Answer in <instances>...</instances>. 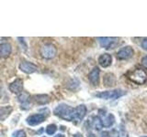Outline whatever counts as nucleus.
Returning <instances> with one entry per match:
<instances>
[{
  "label": "nucleus",
  "mask_w": 147,
  "mask_h": 137,
  "mask_svg": "<svg viewBox=\"0 0 147 137\" xmlns=\"http://www.w3.org/2000/svg\"><path fill=\"white\" fill-rule=\"evenodd\" d=\"M126 93H127L126 90L116 89L112 90H105V91H101V92H98L95 94V96L103 100H117L119 97H122V96L126 95Z\"/></svg>",
  "instance_id": "obj_2"
},
{
  "label": "nucleus",
  "mask_w": 147,
  "mask_h": 137,
  "mask_svg": "<svg viewBox=\"0 0 147 137\" xmlns=\"http://www.w3.org/2000/svg\"><path fill=\"white\" fill-rule=\"evenodd\" d=\"M42 137H46V136H42Z\"/></svg>",
  "instance_id": "obj_29"
},
{
  "label": "nucleus",
  "mask_w": 147,
  "mask_h": 137,
  "mask_svg": "<svg viewBox=\"0 0 147 137\" xmlns=\"http://www.w3.org/2000/svg\"><path fill=\"white\" fill-rule=\"evenodd\" d=\"M3 92H4V89H3V82H2L1 80H0V98L2 97Z\"/></svg>",
  "instance_id": "obj_25"
},
{
  "label": "nucleus",
  "mask_w": 147,
  "mask_h": 137,
  "mask_svg": "<svg viewBox=\"0 0 147 137\" xmlns=\"http://www.w3.org/2000/svg\"><path fill=\"white\" fill-rule=\"evenodd\" d=\"M54 137H65L63 134H56Z\"/></svg>",
  "instance_id": "obj_27"
},
{
  "label": "nucleus",
  "mask_w": 147,
  "mask_h": 137,
  "mask_svg": "<svg viewBox=\"0 0 147 137\" xmlns=\"http://www.w3.org/2000/svg\"><path fill=\"white\" fill-rule=\"evenodd\" d=\"M98 63H99V65L103 68L109 67L112 63L111 55L109 54V53H104L102 55H100L99 58H98Z\"/></svg>",
  "instance_id": "obj_14"
},
{
  "label": "nucleus",
  "mask_w": 147,
  "mask_h": 137,
  "mask_svg": "<svg viewBox=\"0 0 147 137\" xmlns=\"http://www.w3.org/2000/svg\"><path fill=\"white\" fill-rule=\"evenodd\" d=\"M11 52H12V47L9 43L5 42L0 44V59H6L9 57Z\"/></svg>",
  "instance_id": "obj_13"
},
{
  "label": "nucleus",
  "mask_w": 147,
  "mask_h": 137,
  "mask_svg": "<svg viewBox=\"0 0 147 137\" xmlns=\"http://www.w3.org/2000/svg\"><path fill=\"white\" fill-rule=\"evenodd\" d=\"M128 78L130 79V80H131L132 82H134L136 84H144V82L147 80V75L144 72V70H140V68H137V70H134L131 71L129 73Z\"/></svg>",
  "instance_id": "obj_3"
},
{
  "label": "nucleus",
  "mask_w": 147,
  "mask_h": 137,
  "mask_svg": "<svg viewBox=\"0 0 147 137\" xmlns=\"http://www.w3.org/2000/svg\"><path fill=\"white\" fill-rule=\"evenodd\" d=\"M99 137H111V135H110V132L107 131H103V132H101Z\"/></svg>",
  "instance_id": "obj_23"
},
{
  "label": "nucleus",
  "mask_w": 147,
  "mask_h": 137,
  "mask_svg": "<svg viewBox=\"0 0 147 137\" xmlns=\"http://www.w3.org/2000/svg\"><path fill=\"white\" fill-rule=\"evenodd\" d=\"M48 115L45 113H35V114H31L29 117L26 119V122L29 124L30 126H36L39 125L40 123H42L46 117Z\"/></svg>",
  "instance_id": "obj_5"
},
{
  "label": "nucleus",
  "mask_w": 147,
  "mask_h": 137,
  "mask_svg": "<svg viewBox=\"0 0 147 137\" xmlns=\"http://www.w3.org/2000/svg\"><path fill=\"white\" fill-rule=\"evenodd\" d=\"M142 137H147V136H142Z\"/></svg>",
  "instance_id": "obj_28"
},
{
  "label": "nucleus",
  "mask_w": 147,
  "mask_h": 137,
  "mask_svg": "<svg viewBox=\"0 0 147 137\" xmlns=\"http://www.w3.org/2000/svg\"><path fill=\"white\" fill-rule=\"evenodd\" d=\"M87 137H96V135L94 134H92V132H89L88 135H87Z\"/></svg>",
  "instance_id": "obj_26"
},
{
  "label": "nucleus",
  "mask_w": 147,
  "mask_h": 137,
  "mask_svg": "<svg viewBox=\"0 0 147 137\" xmlns=\"http://www.w3.org/2000/svg\"><path fill=\"white\" fill-rule=\"evenodd\" d=\"M103 83L105 86H113L116 83V79H115V76L112 73H107L104 76L103 79Z\"/></svg>",
  "instance_id": "obj_19"
},
{
  "label": "nucleus",
  "mask_w": 147,
  "mask_h": 137,
  "mask_svg": "<svg viewBox=\"0 0 147 137\" xmlns=\"http://www.w3.org/2000/svg\"><path fill=\"white\" fill-rule=\"evenodd\" d=\"M103 115V114H102ZM101 121H102L103 127H111L115 123V116L112 113H109L107 115H103L102 118L100 117Z\"/></svg>",
  "instance_id": "obj_16"
},
{
  "label": "nucleus",
  "mask_w": 147,
  "mask_h": 137,
  "mask_svg": "<svg viewBox=\"0 0 147 137\" xmlns=\"http://www.w3.org/2000/svg\"><path fill=\"white\" fill-rule=\"evenodd\" d=\"M56 131H57V126H56V124H54V123L49 124L47 127H46V129H45L46 134H47L48 135H53V134H54L55 132H56Z\"/></svg>",
  "instance_id": "obj_20"
},
{
  "label": "nucleus",
  "mask_w": 147,
  "mask_h": 137,
  "mask_svg": "<svg viewBox=\"0 0 147 137\" xmlns=\"http://www.w3.org/2000/svg\"><path fill=\"white\" fill-rule=\"evenodd\" d=\"M18 68L22 71L26 73V74H32V73L36 72L38 70V67H37L34 63L27 61H22L20 65H18Z\"/></svg>",
  "instance_id": "obj_6"
},
{
  "label": "nucleus",
  "mask_w": 147,
  "mask_h": 137,
  "mask_svg": "<svg viewBox=\"0 0 147 137\" xmlns=\"http://www.w3.org/2000/svg\"><path fill=\"white\" fill-rule=\"evenodd\" d=\"M12 112H13V108L10 105H6V106L0 107V122L6 120L10 115Z\"/></svg>",
  "instance_id": "obj_17"
},
{
  "label": "nucleus",
  "mask_w": 147,
  "mask_h": 137,
  "mask_svg": "<svg viewBox=\"0 0 147 137\" xmlns=\"http://www.w3.org/2000/svg\"><path fill=\"white\" fill-rule=\"evenodd\" d=\"M141 46H142V48L144 49V50H147V38H146V39H144V40L142 41Z\"/></svg>",
  "instance_id": "obj_24"
},
{
  "label": "nucleus",
  "mask_w": 147,
  "mask_h": 137,
  "mask_svg": "<svg viewBox=\"0 0 147 137\" xmlns=\"http://www.w3.org/2000/svg\"><path fill=\"white\" fill-rule=\"evenodd\" d=\"M99 73H100V71H99V68L98 67H95L93 70L89 72L88 80H89L90 83L92 85L96 86L98 84V82H99Z\"/></svg>",
  "instance_id": "obj_15"
},
{
  "label": "nucleus",
  "mask_w": 147,
  "mask_h": 137,
  "mask_svg": "<svg viewBox=\"0 0 147 137\" xmlns=\"http://www.w3.org/2000/svg\"><path fill=\"white\" fill-rule=\"evenodd\" d=\"M11 137H27V134L24 130H17L13 132Z\"/></svg>",
  "instance_id": "obj_21"
},
{
  "label": "nucleus",
  "mask_w": 147,
  "mask_h": 137,
  "mask_svg": "<svg viewBox=\"0 0 147 137\" xmlns=\"http://www.w3.org/2000/svg\"><path fill=\"white\" fill-rule=\"evenodd\" d=\"M40 56L42 57L45 59H53L55 56H56L57 53V49L56 47L52 44V43H47L43 45L41 47L40 50Z\"/></svg>",
  "instance_id": "obj_4"
},
{
  "label": "nucleus",
  "mask_w": 147,
  "mask_h": 137,
  "mask_svg": "<svg viewBox=\"0 0 147 137\" xmlns=\"http://www.w3.org/2000/svg\"><path fill=\"white\" fill-rule=\"evenodd\" d=\"M98 43L104 49H111L113 46L117 43V38H110V37H102V38H98Z\"/></svg>",
  "instance_id": "obj_8"
},
{
  "label": "nucleus",
  "mask_w": 147,
  "mask_h": 137,
  "mask_svg": "<svg viewBox=\"0 0 147 137\" xmlns=\"http://www.w3.org/2000/svg\"><path fill=\"white\" fill-rule=\"evenodd\" d=\"M32 100L39 105H46L50 102L51 98L47 94H36L32 96Z\"/></svg>",
  "instance_id": "obj_12"
},
{
  "label": "nucleus",
  "mask_w": 147,
  "mask_h": 137,
  "mask_svg": "<svg viewBox=\"0 0 147 137\" xmlns=\"http://www.w3.org/2000/svg\"><path fill=\"white\" fill-rule=\"evenodd\" d=\"M88 123L90 124V126L92 128H94V129L99 131L101 128L103 127V124H102V121H101V119L99 116H93L91 117L89 120H88Z\"/></svg>",
  "instance_id": "obj_18"
},
{
  "label": "nucleus",
  "mask_w": 147,
  "mask_h": 137,
  "mask_svg": "<svg viewBox=\"0 0 147 137\" xmlns=\"http://www.w3.org/2000/svg\"><path fill=\"white\" fill-rule=\"evenodd\" d=\"M86 112H87V109L85 104L78 105L77 107L75 108V118H74V121L78 122H81L86 116Z\"/></svg>",
  "instance_id": "obj_11"
},
{
  "label": "nucleus",
  "mask_w": 147,
  "mask_h": 137,
  "mask_svg": "<svg viewBox=\"0 0 147 137\" xmlns=\"http://www.w3.org/2000/svg\"><path fill=\"white\" fill-rule=\"evenodd\" d=\"M18 100L21 105V109L27 110V109H29V107H30V100H31V96L30 95V93L26 92V91H23V92H21L20 94H18Z\"/></svg>",
  "instance_id": "obj_9"
},
{
  "label": "nucleus",
  "mask_w": 147,
  "mask_h": 137,
  "mask_svg": "<svg viewBox=\"0 0 147 137\" xmlns=\"http://www.w3.org/2000/svg\"><path fill=\"white\" fill-rule=\"evenodd\" d=\"M133 54H134L133 49L131 46H126L117 52V58L119 59H129L133 56Z\"/></svg>",
  "instance_id": "obj_7"
},
{
  "label": "nucleus",
  "mask_w": 147,
  "mask_h": 137,
  "mask_svg": "<svg viewBox=\"0 0 147 137\" xmlns=\"http://www.w3.org/2000/svg\"><path fill=\"white\" fill-rule=\"evenodd\" d=\"M53 113L64 121L72 122L75 118V108L69 106L65 103H61L54 109Z\"/></svg>",
  "instance_id": "obj_1"
},
{
  "label": "nucleus",
  "mask_w": 147,
  "mask_h": 137,
  "mask_svg": "<svg viewBox=\"0 0 147 137\" xmlns=\"http://www.w3.org/2000/svg\"><path fill=\"white\" fill-rule=\"evenodd\" d=\"M141 63H142V65L144 66L145 68H147V56H144V58L142 59Z\"/></svg>",
  "instance_id": "obj_22"
},
{
  "label": "nucleus",
  "mask_w": 147,
  "mask_h": 137,
  "mask_svg": "<svg viewBox=\"0 0 147 137\" xmlns=\"http://www.w3.org/2000/svg\"><path fill=\"white\" fill-rule=\"evenodd\" d=\"M9 90L14 94H20L23 92V80L21 79H16L8 85Z\"/></svg>",
  "instance_id": "obj_10"
}]
</instances>
